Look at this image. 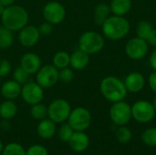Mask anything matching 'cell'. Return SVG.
I'll use <instances>...</instances> for the list:
<instances>
[{
  "label": "cell",
  "mask_w": 156,
  "mask_h": 155,
  "mask_svg": "<svg viewBox=\"0 0 156 155\" xmlns=\"http://www.w3.org/2000/svg\"><path fill=\"white\" fill-rule=\"evenodd\" d=\"M26 155H48V150L42 145H32L26 151Z\"/></svg>",
  "instance_id": "33"
},
{
  "label": "cell",
  "mask_w": 156,
  "mask_h": 155,
  "mask_svg": "<svg viewBox=\"0 0 156 155\" xmlns=\"http://www.w3.org/2000/svg\"><path fill=\"white\" fill-rule=\"evenodd\" d=\"M20 96L24 101L29 105H34L39 103L44 99L43 88L35 81H28L22 85Z\"/></svg>",
  "instance_id": "10"
},
{
  "label": "cell",
  "mask_w": 156,
  "mask_h": 155,
  "mask_svg": "<svg viewBox=\"0 0 156 155\" xmlns=\"http://www.w3.org/2000/svg\"><path fill=\"white\" fill-rule=\"evenodd\" d=\"M15 1H16V0H0V3H1L5 7H6V6H9V5H14Z\"/></svg>",
  "instance_id": "40"
},
{
  "label": "cell",
  "mask_w": 156,
  "mask_h": 155,
  "mask_svg": "<svg viewBox=\"0 0 156 155\" xmlns=\"http://www.w3.org/2000/svg\"><path fill=\"white\" fill-rule=\"evenodd\" d=\"M40 33L35 26L27 25L19 30L18 41L25 48H32L38 42Z\"/></svg>",
  "instance_id": "13"
},
{
  "label": "cell",
  "mask_w": 156,
  "mask_h": 155,
  "mask_svg": "<svg viewBox=\"0 0 156 155\" xmlns=\"http://www.w3.org/2000/svg\"><path fill=\"white\" fill-rule=\"evenodd\" d=\"M2 155H26V150L17 143H10L4 147Z\"/></svg>",
  "instance_id": "27"
},
{
  "label": "cell",
  "mask_w": 156,
  "mask_h": 155,
  "mask_svg": "<svg viewBox=\"0 0 156 155\" xmlns=\"http://www.w3.org/2000/svg\"><path fill=\"white\" fill-rule=\"evenodd\" d=\"M10 128H11V124H10V122H8V120L3 119V121H2L1 123H0V129L3 130V131H5V132H6V131H9Z\"/></svg>",
  "instance_id": "39"
},
{
  "label": "cell",
  "mask_w": 156,
  "mask_h": 155,
  "mask_svg": "<svg viewBox=\"0 0 156 155\" xmlns=\"http://www.w3.org/2000/svg\"><path fill=\"white\" fill-rule=\"evenodd\" d=\"M124 84L128 91L132 93L140 92L145 85V79L142 73L133 71L128 74V76L124 79Z\"/></svg>",
  "instance_id": "15"
},
{
  "label": "cell",
  "mask_w": 156,
  "mask_h": 155,
  "mask_svg": "<svg viewBox=\"0 0 156 155\" xmlns=\"http://www.w3.org/2000/svg\"><path fill=\"white\" fill-rule=\"evenodd\" d=\"M146 41H147V43L150 44L151 46L155 47L156 48V29L153 28V30L151 31V33H150L148 38L146 39Z\"/></svg>",
  "instance_id": "37"
},
{
  "label": "cell",
  "mask_w": 156,
  "mask_h": 155,
  "mask_svg": "<svg viewBox=\"0 0 156 155\" xmlns=\"http://www.w3.org/2000/svg\"><path fill=\"white\" fill-rule=\"evenodd\" d=\"M36 80L43 89L51 88L58 80V69L53 65H45L37 72Z\"/></svg>",
  "instance_id": "11"
},
{
  "label": "cell",
  "mask_w": 156,
  "mask_h": 155,
  "mask_svg": "<svg viewBox=\"0 0 156 155\" xmlns=\"http://www.w3.org/2000/svg\"><path fill=\"white\" fill-rule=\"evenodd\" d=\"M56 123L50 119H43L39 122L37 131L42 139H50L56 133Z\"/></svg>",
  "instance_id": "19"
},
{
  "label": "cell",
  "mask_w": 156,
  "mask_h": 155,
  "mask_svg": "<svg viewBox=\"0 0 156 155\" xmlns=\"http://www.w3.org/2000/svg\"><path fill=\"white\" fill-rule=\"evenodd\" d=\"M133 134L129 128L125 125L120 126L116 131V138L117 141L121 143H128L132 140Z\"/></svg>",
  "instance_id": "29"
},
{
  "label": "cell",
  "mask_w": 156,
  "mask_h": 155,
  "mask_svg": "<svg viewBox=\"0 0 156 155\" xmlns=\"http://www.w3.org/2000/svg\"><path fill=\"white\" fill-rule=\"evenodd\" d=\"M89 56L90 55L80 49L76 50L71 55H69V65L73 69L76 70L84 69L90 62Z\"/></svg>",
  "instance_id": "17"
},
{
  "label": "cell",
  "mask_w": 156,
  "mask_h": 155,
  "mask_svg": "<svg viewBox=\"0 0 156 155\" xmlns=\"http://www.w3.org/2000/svg\"><path fill=\"white\" fill-rule=\"evenodd\" d=\"M104 37L98 32L89 30L84 32L79 39V48L88 55L99 53L104 48Z\"/></svg>",
  "instance_id": "4"
},
{
  "label": "cell",
  "mask_w": 156,
  "mask_h": 155,
  "mask_svg": "<svg viewBox=\"0 0 156 155\" xmlns=\"http://www.w3.org/2000/svg\"><path fill=\"white\" fill-rule=\"evenodd\" d=\"M3 150H4V145H3L2 142L0 141V154H2V153H3Z\"/></svg>",
  "instance_id": "43"
},
{
  "label": "cell",
  "mask_w": 156,
  "mask_h": 155,
  "mask_svg": "<svg viewBox=\"0 0 156 155\" xmlns=\"http://www.w3.org/2000/svg\"><path fill=\"white\" fill-rule=\"evenodd\" d=\"M103 36L110 40H120L124 38L130 32V23L122 16H109L101 26Z\"/></svg>",
  "instance_id": "2"
},
{
  "label": "cell",
  "mask_w": 156,
  "mask_h": 155,
  "mask_svg": "<svg viewBox=\"0 0 156 155\" xmlns=\"http://www.w3.org/2000/svg\"><path fill=\"white\" fill-rule=\"evenodd\" d=\"M68 143L72 151L75 153H82L89 147L90 139L84 132H74Z\"/></svg>",
  "instance_id": "16"
},
{
  "label": "cell",
  "mask_w": 156,
  "mask_h": 155,
  "mask_svg": "<svg viewBox=\"0 0 156 155\" xmlns=\"http://www.w3.org/2000/svg\"><path fill=\"white\" fill-rule=\"evenodd\" d=\"M155 113L153 104L147 100H138L132 106V117L140 123L150 122Z\"/></svg>",
  "instance_id": "8"
},
{
  "label": "cell",
  "mask_w": 156,
  "mask_h": 155,
  "mask_svg": "<svg viewBox=\"0 0 156 155\" xmlns=\"http://www.w3.org/2000/svg\"><path fill=\"white\" fill-rule=\"evenodd\" d=\"M20 67L30 75L36 74L41 68V59L35 53H26L20 59Z\"/></svg>",
  "instance_id": "14"
},
{
  "label": "cell",
  "mask_w": 156,
  "mask_h": 155,
  "mask_svg": "<svg viewBox=\"0 0 156 155\" xmlns=\"http://www.w3.org/2000/svg\"><path fill=\"white\" fill-rule=\"evenodd\" d=\"M17 112V106L16 104L11 100H6L0 104V117L5 120H10Z\"/></svg>",
  "instance_id": "21"
},
{
  "label": "cell",
  "mask_w": 156,
  "mask_h": 155,
  "mask_svg": "<svg viewBox=\"0 0 156 155\" xmlns=\"http://www.w3.org/2000/svg\"><path fill=\"white\" fill-rule=\"evenodd\" d=\"M132 0H112L110 4L111 12L115 16H124L132 8Z\"/></svg>",
  "instance_id": "20"
},
{
  "label": "cell",
  "mask_w": 156,
  "mask_h": 155,
  "mask_svg": "<svg viewBox=\"0 0 156 155\" xmlns=\"http://www.w3.org/2000/svg\"><path fill=\"white\" fill-rule=\"evenodd\" d=\"M69 55L66 51H58L53 57V66L58 70L69 67Z\"/></svg>",
  "instance_id": "24"
},
{
  "label": "cell",
  "mask_w": 156,
  "mask_h": 155,
  "mask_svg": "<svg viewBox=\"0 0 156 155\" xmlns=\"http://www.w3.org/2000/svg\"><path fill=\"white\" fill-rule=\"evenodd\" d=\"M74 132L75 131L71 128V126L68 122L67 123L63 122V124L60 126L58 130V138L62 142H69Z\"/></svg>",
  "instance_id": "31"
},
{
  "label": "cell",
  "mask_w": 156,
  "mask_h": 155,
  "mask_svg": "<svg viewBox=\"0 0 156 155\" xmlns=\"http://www.w3.org/2000/svg\"><path fill=\"white\" fill-rule=\"evenodd\" d=\"M30 114L33 119L41 121L43 119H46L48 116V107L42 104L41 102L32 105L30 110Z\"/></svg>",
  "instance_id": "25"
},
{
  "label": "cell",
  "mask_w": 156,
  "mask_h": 155,
  "mask_svg": "<svg viewBox=\"0 0 156 155\" xmlns=\"http://www.w3.org/2000/svg\"><path fill=\"white\" fill-rule=\"evenodd\" d=\"M21 85L16 80L11 79L5 82L1 88V94L6 100H15L21 94Z\"/></svg>",
  "instance_id": "18"
},
{
  "label": "cell",
  "mask_w": 156,
  "mask_h": 155,
  "mask_svg": "<svg viewBox=\"0 0 156 155\" xmlns=\"http://www.w3.org/2000/svg\"><path fill=\"white\" fill-rule=\"evenodd\" d=\"M4 10H5V6L0 3V16H2V14H3V12H4Z\"/></svg>",
  "instance_id": "41"
},
{
  "label": "cell",
  "mask_w": 156,
  "mask_h": 155,
  "mask_svg": "<svg viewBox=\"0 0 156 155\" xmlns=\"http://www.w3.org/2000/svg\"><path fill=\"white\" fill-rule=\"evenodd\" d=\"M111 8L110 5L106 4H99L94 10V21L97 25L102 26L104 21L110 16Z\"/></svg>",
  "instance_id": "22"
},
{
  "label": "cell",
  "mask_w": 156,
  "mask_h": 155,
  "mask_svg": "<svg viewBox=\"0 0 156 155\" xmlns=\"http://www.w3.org/2000/svg\"><path fill=\"white\" fill-rule=\"evenodd\" d=\"M14 41L15 38L13 31L3 26L0 30V48L6 49L11 48L14 44Z\"/></svg>",
  "instance_id": "23"
},
{
  "label": "cell",
  "mask_w": 156,
  "mask_h": 155,
  "mask_svg": "<svg viewBox=\"0 0 156 155\" xmlns=\"http://www.w3.org/2000/svg\"><path fill=\"white\" fill-rule=\"evenodd\" d=\"M153 26L146 20H141L136 26V34L137 37L143 38V39H147L151 31L153 30Z\"/></svg>",
  "instance_id": "26"
},
{
  "label": "cell",
  "mask_w": 156,
  "mask_h": 155,
  "mask_svg": "<svg viewBox=\"0 0 156 155\" xmlns=\"http://www.w3.org/2000/svg\"><path fill=\"white\" fill-rule=\"evenodd\" d=\"M71 111L69 103L64 99H56L48 107V117L55 123L65 122Z\"/></svg>",
  "instance_id": "5"
},
{
  "label": "cell",
  "mask_w": 156,
  "mask_h": 155,
  "mask_svg": "<svg viewBox=\"0 0 156 155\" xmlns=\"http://www.w3.org/2000/svg\"><path fill=\"white\" fill-rule=\"evenodd\" d=\"M152 104H153V106H154V110L156 111V96L154 98V100H153V102H152Z\"/></svg>",
  "instance_id": "42"
},
{
  "label": "cell",
  "mask_w": 156,
  "mask_h": 155,
  "mask_svg": "<svg viewBox=\"0 0 156 155\" xmlns=\"http://www.w3.org/2000/svg\"><path fill=\"white\" fill-rule=\"evenodd\" d=\"M142 140L145 145L149 147H156V128L146 129L142 134Z\"/></svg>",
  "instance_id": "28"
},
{
  "label": "cell",
  "mask_w": 156,
  "mask_h": 155,
  "mask_svg": "<svg viewBox=\"0 0 156 155\" xmlns=\"http://www.w3.org/2000/svg\"><path fill=\"white\" fill-rule=\"evenodd\" d=\"M1 28H2V26H1V25H0V30H1Z\"/></svg>",
  "instance_id": "44"
},
{
  "label": "cell",
  "mask_w": 156,
  "mask_h": 155,
  "mask_svg": "<svg viewBox=\"0 0 156 155\" xmlns=\"http://www.w3.org/2000/svg\"><path fill=\"white\" fill-rule=\"evenodd\" d=\"M149 49V44L145 39L139 37H133L125 45V53L133 60H140L144 58Z\"/></svg>",
  "instance_id": "9"
},
{
  "label": "cell",
  "mask_w": 156,
  "mask_h": 155,
  "mask_svg": "<svg viewBox=\"0 0 156 155\" xmlns=\"http://www.w3.org/2000/svg\"><path fill=\"white\" fill-rule=\"evenodd\" d=\"M74 79V72L69 68H64L58 71V79L63 83H69Z\"/></svg>",
  "instance_id": "32"
},
{
  "label": "cell",
  "mask_w": 156,
  "mask_h": 155,
  "mask_svg": "<svg viewBox=\"0 0 156 155\" xmlns=\"http://www.w3.org/2000/svg\"><path fill=\"white\" fill-rule=\"evenodd\" d=\"M68 123L75 132H84L91 123V114L83 107L75 108L70 111Z\"/></svg>",
  "instance_id": "6"
},
{
  "label": "cell",
  "mask_w": 156,
  "mask_h": 155,
  "mask_svg": "<svg viewBox=\"0 0 156 155\" xmlns=\"http://www.w3.org/2000/svg\"><path fill=\"white\" fill-rule=\"evenodd\" d=\"M11 64L6 59L0 60V77H5L11 71Z\"/></svg>",
  "instance_id": "34"
},
{
  "label": "cell",
  "mask_w": 156,
  "mask_h": 155,
  "mask_svg": "<svg viewBox=\"0 0 156 155\" xmlns=\"http://www.w3.org/2000/svg\"><path fill=\"white\" fill-rule=\"evenodd\" d=\"M100 90L102 96L112 103L123 100L128 91L124 82L113 76L105 77L101 81Z\"/></svg>",
  "instance_id": "3"
},
{
  "label": "cell",
  "mask_w": 156,
  "mask_h": 155,
  "mask_svg": "<svg viewBox=\"0 0 156 155\" xmlns=\"http://www.w3.org/2000/svg\"><path fill=\"white\" fill-rule=\"evenodd\" d=\"M150 66L152 67V69L156 71V48L152 52L151 56H150V60H149Z\"/></svg>",
  "instance_id": "38"
},
{
  "label": "cell",
  "mask_w": 156,
  "mask_h": 155,
  "mask_svg": "<svg viewBox=\"0 0 156 155\" xmlns=\"http://www.w3.org/2000/svg\"><path fill=\"white\" fill-rule=\"evenodd\" d=\"M148 83L150 86V89L156 93V71L153 72L148 79Z\"/></svg>",
  "instance_id": "36"
},
{
  "label": "cell",
  "mask_w": 156,
  "mask_h": 155,
  "mask_svg": "<svg viewBox=\"0 0 156 155\" xmlns=\"http://www.w3.org/2000/svg\"><path fill=\"white\" fill-rule=\"evenodd\" d=\"M3 26L11 31H19L28 22L27 11L21 5H12L5 7L1 16Z\"/></svg>",
  "instance_id": "1"
},
{
  "label": "cell",
  "mask_w": 156,
  "mask_h": 155,
  "mask_svg": "<svg viewBox=\"0 0 156 155\" xmlns=\"http://www.w3.org/2000/svg\"><path fill=\"white\" fill-rule=\"evenodd\" d=\"M43 16L47 22L52 25L61 23L66 16V10L62 4L57 1H50L43 7Z\"/></svg>",
  "instance_id": "12"
},
{
  "label": "cell",
  "mask_w": 156,
  "mask_h": 155,
  "mask_svg": "<svg viewBox=\"0 0 156 155\" xmlns=\"http://www.w3.org/2000/svg\"><path fill=\"white\" fill-rule=\"evenodd\" d=\"M38 28V31L40 33V36H48V35H50L53 31V25L48 23V22H45V23H42Z\"/></svg>",
  "instance_id": "35"
},
{
  "label": "cell",
  "mask_w": 156,
  "mask_h": 155,
  "mask_svg": "<svg viewBox=\"0 0 156 155\" xmlns=\"http://www.w3.org/2000/svg\"><path fill=\"white\" fill-rule=\"evenodd\" d=\"M29 76L30 74H28L24 69H22L20 66L17 67L14 73H13V78H14V80H16L17 83H19L20 85H24L26 84L27 82L29 81Z\"/></svg>",
  "instance_id": "30"
},
{
  "label": "cell",
  "mask_w": 156,
  "mask_h": 155,
  "mask_svg": "<svg viewBox=\"0 0 156 155\" xmlns=\"http://www.w3.org/2000/svg\"><path fill=\"white\" fill-rule=\"evenodd\" d=\"M110 118L116 125H126L133 118L132 107L123 100L114 102L110 109Z\"/></svg>",
  "instance_id": "7"
}]
</instances>
